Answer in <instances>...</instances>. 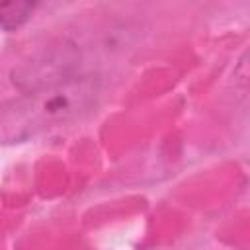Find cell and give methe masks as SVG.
<instances>
[{
	"mask_svg": "<svg viewBox=\"0 0 250 250\" xmlns=\"http://www.w3.org/2000/svg\"><path fill=\"white\" fill-rule=\"evenodd\" d=\"M98 94L100 82L94 76H74L49 88L23 92L0 105V143L25 141L45 129L68 123L86 113Z\"/></svg>",
	"mask_w": 250,
	"mask_h": 250,
	"instance_id": "cell-1",
	"label": "cell"
},
{
	"mask_svg": "<svg viewBox=\"0 0 250 250\" xmlns=\"http://www.w3.org/2000/svg\"><path fill=\"white\" fill-rule=\"evenodd\" d=\"M78 59H80L78 49L72 43L64 41L37 53L35 57L20 64L12 72V80L21 92L49 88L74 78Z\"/></svg>",
	"mask_w": 250,
	"mask_h": 250,
	"instance_id": "cell-2",
	"label": "cell"
},
{
	"mask_svg": "<svg viewBox=\"0 0 250 250\" xmlns=\"http://www.w3.org/2000/svg\"><path fill=\"white\" fill-rule=\"evenodd\" d=\"M33 12L31 2H0V27L6 31L21 27Z\"/></svg>",
	"mask_w": 250,
	"mask_h": 250,
	"instance_id": "cell-3",
	"label": "cell"
}]
</instances>
